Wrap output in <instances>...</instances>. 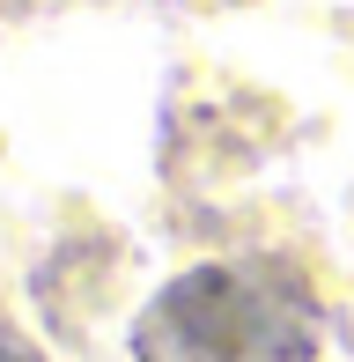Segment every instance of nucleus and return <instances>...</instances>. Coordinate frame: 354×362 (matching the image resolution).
Returning a JSON list of instances; mask_svg holds the SVG:
<instances>
[{
  "instance_id": "f257e3e1",
  "label": "nucleus",
  "mask_w": 354,
  "mask_h": 362,
  "mask_svg": "<svg viewBox=\"0 0 354 362\" xmlns=\"http://www.w3.org/2000/svg\"><path fill=\"white\" fill-rule=\"evenodd\" d=\"M317 296L281 259L192 267L140 310L133 362H310Z\"/></svg>"
},
{
  "instance_id": "f03ea898",
  "label": "nucleus",
  "mask_w": 354,
  "mask_h": 362,
  "mask_svg": "<svg viewBox=\"0 0 354 362\" xmlns=\"http://www.w3.org/2000/svg\"><path fill=\"white\" fill-rule=\"evenodd\" d=\"M0 362H30V348L23 340H0Z\"/></svg>"
}]
</instances>
